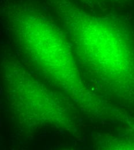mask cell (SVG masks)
Instances as JSON below:
<instances>
[{
	"label": "cell",
	"instance_id": "obj_1",
	"mask_svg": "<svg viewBox=\"0 0 134 150\" xmlns=\"http://www.w3.org/2000/svg\"><path fill=\"white\" fill-rule=\"evenodd\" d=\"M64 20L80 56L111 83L134 93V47L109 19L86 13L70 0H50Z\"/></svg>",
	"mask_w": 134,
	"mask_h": 150
}]
</instances>
